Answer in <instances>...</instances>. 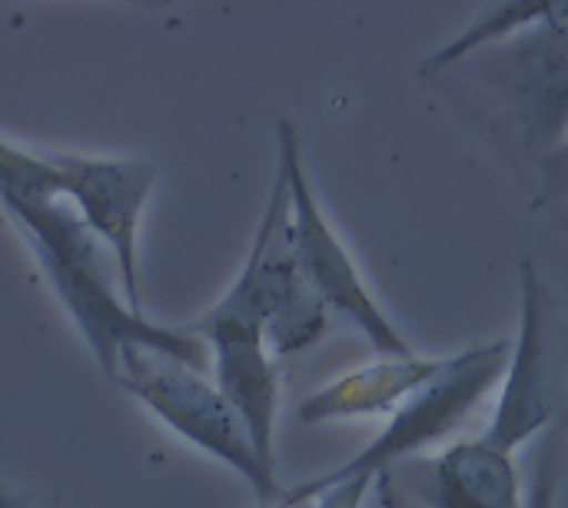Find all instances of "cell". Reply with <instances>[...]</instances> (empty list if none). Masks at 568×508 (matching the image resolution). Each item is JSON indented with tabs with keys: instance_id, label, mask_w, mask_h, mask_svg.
<instances>
[{
	"instance_id": "6",
	"label": "cell",
	"mask_w": 568,
	"mask_h": 508,
	"mask_svg": "<svg viewBox=\"0 0 568 508\" xmlns=\"http://www.w3.org/2000/svg\"><path fill=\"white\" fill-rule=\"evenodd\" d=\"M276 170L286 176L290 186V220L300 266L316 296L323 299V306L329 309V316L359 329L379 356H409V339L376 303L366 280L356 270V260L349 256L346 243L329 223L306 170L303 136L290 120H280L276 126Z\"/></svg>"
},
{
	"instance_id": "9",
	"label": "cell",
	"mask_w": 568,
	"mask_h": 508,
	"mask_svg": "<svg viewBox=\"0 0 568 508\" xmlns=\"http://www.w3.org/2000/svg\"><path fill=\"white\" fill-rule=\"evenodd\" d=\"M383 479L423 508H526L516 456L486 436L463 439L429 459H406Z\"/></svg>"
},
{
	"instance_id": "12",
	"label": "cell",
	"mask_w": 568,
	"mask_h": 508,
	"mask_svg": "<svg viewBox=\"0 0 568 508\" xmlns=\"http://www.w3.org/2000/svg\"><path fill=\"white\" fill-rule=\"evenodd\" d=\"M549 203H568V143L546 163H539L536 206H549Z\"/></svg>"
},
{
	"instance_id": "5",
	"label": "cell",
	"mask_w": 568,
	"mask_h": 508,
	"mask_svg": "<svg viewBox=\"0 0 568 508\" xmlns=\"http://www.w3.org/2000/svg\"><path fill=\"white\" fill-rule=\"evenodd\" d=\"M519 336L499 383L493 423L483 433L513 456L539 433L568 423V323L532 260L519 263Z\"/></svg>"
},
{
	"instance_id": "3",
	"label": "cell",
	"mask_w": 568,
	"mask_h": 508,
	"mask_svg": "<svg viewBox=\"0 0 568 508\" xmlns=\"http://www.w3.org/2000/svg\"><path fill=\"white\" fill-rule=\"evenodd\" d=\"M436 77H456L483 100L523 156L546 163L568 143V37L562 33H513L473 50Z\"/></svg>"
},
{
	"instance_id": "8",
	"label": "cell",
	"mask_w": 568,
	"mask_h": 508,
	"mask_svg": "<svg viewBox=\"0 0 568 508\" xmlns=\"http://www.w3.org/2000/svg\"><path fill=\"white\" fill-rule=\"evenodd\" d=\"M210 349V376L226 403L243 419L256 453L276 466V416H280V359L273 356L260 326L226 316L216 306L190 326Z\"/></svg>"
},
{
	"instance_id": "7",
	"label": "cell",
	"mask_w": 568,
	"mask_h": 508,
	"mask_svg": "<svg viewBox=\"0 0 568 508\" xmlns=\"http://www.w3.org/2000/svg\"><path fill=\"white\" fill-rule=\"evenodd\" d=\"M509 353H513V343L499 339V343H483V346L449 356L443 373L429 379L416 396H409L389 416V426L383 429L379 439H373L359 456H353L349 463H343L339 469L320 479L379 482L386 473H393L406 459H416L426 446L443 443L476 413V406L493 393V386L503 383Z\"/></svg>"
},
{
	"instance_id": "13",
	"label": "cell",
	"mask_w": 568,
	"mask_h": 508,
	"mask_svg": "<svg viewBox=\"0 0 568 508\" xmlns=\"http://www.w3.org/2000/svg\"><path fill=\"white\" fill-rule=\"evenodd\" d=\"M113 3H126V7H143V10H160L173 0H113Z\"/></svg>"
},
{
	"instance_id": "2",
	"label": "cell",
	"mask_w": 568,
	"mask_h": 508,
	"mask_svg": "<svg viewBox=\"0 0 568 508\" xmlns=\"http://www.w3.org/2000/svg\"><path fill=\"white\" fill-rule=\"evenodd\" d=\"M110 379L183 443L233 469L256 492V502H276L283 496L276 466L256 453L243 419L226 403L210 369L160 346L126 343Z\"/></svg>"
},
{
	"instance_id": "4",
	"label": "cell",
	"mask_w": 568,
	"mask_h": 508,
	"mask_svg": "<svg viewBox=\"0 0 568 508\" xmlns=\"http://www.w3.org/2000/svg\"><path fill=\"white\" fill-rule=\"evenodd\" d=\"M213 306L226 316L260 326L276 359L316 346L333 323L329 309L300 266L293 246L290 186L280 170L246 263Z\"/></svg>"
},
{
	"instance_id": "10",
	"label": "cell",
	"mask_w": 568,
	"mask_h": 508,
	"mask_svg": "<svg viewBox=\"0 0 568 508\" xmlns=\"http://www.w3.org/2000/svg\"><path fill=\"white\" fill-rule=\"evenodd\" d=\"M446 359L409 356H383L379 363L346 373L300 403L303 426L343 423L359 416H393L409 396H416L429 379L443 373Z\"/></svg>"
},
{
	"instance_id": "14",
	"label": "cell",
	"mask_w": 568,
	"mask_h": 508,
	"mask_svg": "<svg viewBox=\"0 0 568 508\" xmlns=\"http://www.w3.org/2000/svg\"><path fill=\"white\" fill-rule=\"evenodd\" d=\"M256 508H310V506H300V502H290L286 496H280L276 502H256Z\"/></svg>"
},
{
	"instance_id": "1",
	"label": "cell",
	"mask_w": 568,
	"mask_h": 508,
	"mask_svg": "<svg viewBox=\"0 0 568 508\" xmlns=\"http://www.w3.org/2000/svg\"><path fill=\"white\" fill-rule=\"evenodd\" d=\"M0 210L30 246L53 296L106 376H113L116 356L126 343L160 346L210 369V349L190 326H156L130 309L110 246L87 223L83 210L57 186L47 166V150L0 136Z\"/></svg>"
},
{
	"instance_id": "11",
	"label": "cell",
	"mask_w": 568,
	"mask_h": 508,
	"mask_svg": "<svg viewBox=\"0 0 568 508\" xmlns=\"http://www.w3.org/2000/svg\"><path fill=\"white\" fill-rule=\"evenodd\" d=\"M523 30H552V33L568 37V0H493L486 3L456 37H449L426 57L423 73L436 77L439 70L453 67L473 50H483Z\"/></svg>"
}]
</instances>
